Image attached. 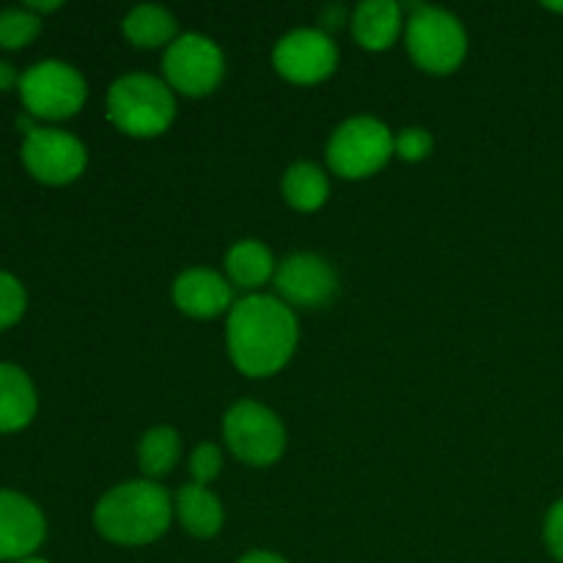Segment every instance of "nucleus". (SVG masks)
Returning <instances> with one entry per match:
<instances>
[{"label": "nucleus", "mask_w": 563, "mask_h": 563, "mask_svg": "<svg viewBox=\"0 0 563 563\" xmlns=\"http://www.w3.org/2000/svg\"><path fill=\"white\" fill-rule=\"evenodd\" d=\"M223 438L231 454L251 467H269L284 456L286 429L269 407L242 399L223 418Z\"/></svg>", "instance_id": "0eeeda50"}, {"label": "nucleus", "mask_w": 563, "mask_h": 563, "mask_svg": "<svg viewBox=\"0 0 563 563\" xmlns=\"http://www.w3.org/2000/svg\"><path fill=\"white\" fill-rule=\"evenodd\" d=\"M174 515L190 537L212 539L223 531L225 511L218 495L203 484H185L174 498Z\"/></svg>", "instance_id": "dca6fc26"}, {"label": "nucleus", "mask_w": 563, "mask_h": 563, "mask_svg": "<svg viewBox=\"0 0 563 563\" xmlns=\"http://www.w3.org/2000/svg\"><path fill=\"white\" fill-rule=\"evenodd\" d=\"M223 471V454L214 443H201L196 445V451L190 454V473L196 478V484H203L207 487L212 478L220 476Z\"/></svg>", "instance_id": "b1692460"}, {"label": "nucleus", "mask_w": 563, "mask_h": 563, "mask_svg": "<svg viewBox=\"0 0 563 563\" xmlns=\"http://www.w3.org/2000/svg\"><path fill=\"white\" fill-rule=\"evenodd\" d=\"M275 269H278V264H275L273 251L258 240H240L225 253L229 284L240 286V289L251 291V295H256L258 286L275 278Z\"/></svg>", "instance_id": "f3484780"}, {"label": "nucleus", "mask_w": 563, "mask_h": 563, "mask_svg": "<svg viewBox=\"0 0 563 563\" xmlns=\"http://www.w3.org/2000/svg\"><path fill=\"white\" fill-rule=\"evenodd\" d=\"M20 77L14 66L9 60H0V91H11V88H20Z\"/></svg>", "instance_id": "a878e982"}, {"label": "nucleus", "mask_w": 563, "mask_h": 563, "mask_svg": "<svg viewBox=\"0 0 563 563\" xmlns=\"http://www.w3.org/2000/svg\"><path fill=\"white\" fill-rule=\"evenodd\" d=\"M341 16H344V9H341V5H328L322 14V20H324L322 25L330 27V31H335V27L341 25Z\"/></svg>", "instance_id": "cd10ccee"}, {"label": "nucleus", "mask_w": 563, "mask_h": 563, "mask_svg": "<svg viewBox=\"0 0 563 563\" xmlns=\"http://www.w3.org/2000/svg\"><path fill=\"white\" fill-rule=\"evenodd\" d=\"M273 284L289 308H322L339 291V275L317 253H291L278 264Z\"/></svg>", "instance_id": "9b49d317"}, {"label": "nucleus", "mask_w": 563, "mask_h": 563, "mask_svg": "<svg viewBox=\"0 0 563 563\" xmlns=\"http://www.w3.org/2000/svg\"><path fill=\"white\" fill-rule=\"evenodd\" d=\"M27 308V291L11 273L0 269V330L14 328Z\"/></svg>", "instance_id": "4be33fe9"}, {"label": "nucleus", "mask_w": 563, "mask_h": 563, "mask_svg": "<svg viewBox=\"0 0 563 563\" xmlns=\"http://www.w3.org/2000/svg\"><path fill=\"white\" fill-rule=\"evenodd\" d=\"M121 27H124V36L130 38V44L143 49L168 47V44H174L179 38V22H176V16L157 3L135 5L124 16Z\"/></svg>", "instance_id": "a211bd4d"}, {"label": "nucleus", "mask_w": 563, "mask_h": 563, "mask_svg": "<svg viewBox=\"0 0 563 563\" xmlns=\"http://www.w3.org/2000/svg\"><path fill=\"white\" fill-rule=\"evenodd\" d=\"M236 563H289V561L278 553H269V550H251V553L242 555Z\"/></svg>", "instance_id": "bb28decb"}, {"label": "nucleus", "mask_w": 563, "mask_h": 563, "mask_svg": "<svg viewBox=\"0 0 563 563\" xmlns=\"http://www.w3.org/2000/svg\"><path fill=\"white\" fill-rule=\"evenodd\" d=\"M110 124L130 137H157L174 124L176 93L159 77L132 71L110 86L104 102Z\"/></svg>", "instance_id": "7ed1b4c3"}, {"label": "nucleus", "mask_w": 563, "mask_h": 563, "mask_svg": "<svg viewBox=\"0 0 563 563\" xmlns=\"http://www.w3.org/2000/svg\"><path fill=\"white\" fill-rule=\"evenodd\" d=\"M174 520V498L157 482H124L99 498L93 528L121 548H143L163 537Z\"/></svg>", "instance_id": "f03ea898"}, {"label": "nucleus", "mask_w": 563, "mask_h": 563, "mask_svg": "<svg viewBox=\"0 0 563 563\" xmlns=\"http://www.w3.org/2000/svg\"><path fill=\"white\" fill-rule=\"evenodd\" d=\"M176 308L192 319H214L234 306V289L229 278L209 267H190L174 280L170 289Z\"/></svg>", "instance_id": "ddd939ff"}, {"label": "nucleus", "mask_w": 563, "mask_h": 563, "mask_svg": "<svg viewBox=\"0 0 563 563\" xmlns=\"http://www.w3.org/2000/svg\"><path fill=\"white\" fill-rule=\"evenodd\" d=\"M20 99L27 115L44 121H66L86 104V77L66 60H38L20 77Z\"/></svg>", "instance_id": "423d86ee"}, {"label": "nucleus", "mask_w": 563, "mask_h": 563, "mask_svg": "<svg viewBox=\"0 0 563 563\" xmlns=\"http://www.w3.org/2000/svg\"><path fill=\"white\" fill-rule=\"evenodd\" d=\"M544 544H548L550 555L563 563V498L555 500L544 517Z\"/></svg>", "instance_id": "393cba45"}, {"label": "nucleus", "mask_w": 563, "mask_h": 563, "mask_svg": "<svg viewBox=\"0 0 563 563\" xmlns=\"http://www.w3.org/2000/svg\"><path fill=\"white\" fill-rule=\"evenodd\" d=\"M22 165L42 185L60 187L80 179L88 165V152L71 132L36 126L22 141Z\"/></svg>", "instance_id": "1a4fd4ad"}, {"label": "nucleus", "mask_w": 563, "mask_h": 563, "mask_svg": "<svg viewBox=\"0 0 563 563\" xmlns=\"http://www.w3.org/2000/svg\"><path fill=\"white\" fill-rule=\"evenodd\" d=\"M284 201L297 212H317L330 198V179L317 163H295L280 181Z\"/></svg>", "instance_id": "6ab92c4d"}, {"label": "nucleus", "mask_w": 563, "mask_h": 563, "mask_svg": "<svg viewBox=\"0 0 563 563\" xmlns=\"http://www.w3.org/2000/svg\"><path fill=\"white\" fill-rule=\"evenodd\" d=\"M20 563H49V561H44V559H38V555H33V559H25V561H20Z\"/></svg>", "instance_id": "7c9ffc66"}, {"label": "nucleus", "mask_w": 563, "mask_h": 563, "mask_svg": "<svg viewBox=\"0 0 563 563\" xmlns=\"http://www.w3.org/2000/svg\"><path fill=\"white\" fill-rule=\"evenodd\" d=\"M300 341L295 308L275 295H247L231 306L225 346L245 377H273L291 361Z\"/></svg>", "instance_id": "f257e3e1"}, {"label": "nucleus", "mask_w": 563, "mask_h": 563, "mask_svg": "<svg viewBox=\"0 0 563 563\" xmlns=\"http://www.w3.org/2000/svg\"><path fill=\"white\" fill-rule=\"evenodd\" d=\"M396 135L374 115H352L328 141V165L341 179H366L394 157Z\"/></svg>", "instance_id": "39448f33"}, {"label": "nucleus", "mask_w": 563, "mask_h": 563, "mask_svg": "<svg viewBox=\"0 0 563 563\" xmlns=\"http://www.w3.org/2000/svg\"><path fill=\"white\" fill-rule=\"evenodd\" d=\"M47 537L42 509L14 489H0V561H25L36 555Z\"/></svg>", "instance_id": "f8f14e48"}, {"label": "nucleus", "mask_w": 563, "mask_h": 563, "mask_svg": "<svg viewBox=\"0 0 563 563\" xmlns=\"http://www.w3.org/2000/svg\"><path fill=\"white\" fill-rule=\"evenodd\" d=\"M405 42L412 64L429 75H451L465 64L467 31L462 20L438 5L410 3Z\"/></svg>", "instance_id": "20e7f679"}, {"label": "nucleus", "mask_w": 563, "mask_h": 563, "mask_svg": "<svg viewBox=\"0 0 563 563\" xmlns=\"http://www.w3.org/2000/svg\"><path fill=\"white\" fill-rule=\"evenodd\" d=\"M42 31V16L27 11L25 5L0 11V47L3 49H22L33 42Z\"/></svg>", "instance_id": "412c9836"}, {"label": "nucleus", "mask_w": 563, "mask_h": 563, "mask_svg": "<svg viewBox=\"0 0 563 563\" xmlns=\"http://www.w3.org/2000/svg\"><path fill=\"white\" fill-rule=\"evenodd\" d=\"M25 9L33 11L36 16H42V14H49V11H58L60 3H58V0H53V3H38V0H27Z\"/></svg>", "instance_id": "c85d7f7f"}, {"label": "nucleus", "mask_w": 563, "mask_h": 563, "mask_svg": "<svg viewBox=\"0 0 563 563\" xmlns=\"http://www.w3.org/2000/svg\"><path fill=\"white\" fill-rule=\"evenodd\" d=\"M405 9L394 0H363L352 11V36L368 53H383L405 31Z\"/></svg>", "instance_id": "4468645a"}, {"label": "nucleus", "mask_w": 563, "mask_h": 563, "mask_svg": "<svg viewBox=\"0 0 563 563\" xmlns=\"http://www.w3.org/2000/svg\"><path fill=\"white\" fill-rule=\"evenodd\" d=\"M273 66L284 80L295 86H317L328 80L339 66V47L322 27H297L278 38L273 49Z\"/></svg>", "instance_id": "9d476101"}, {"label": "nucleus", "mask_w": 563, "mask_h": 563, "mask_svg": "<svg viewBox=\"0 0 563 563\" xmlns=\"http://www.w3.org/2000/svg\"><path fill=\"white\" fill-rule=\"evenodd\" d=\"M544 9H548V11H559V14H563V3H544Z\"/></svg>", "instance_id": "c756f323"}, {"label": "nucleus", "mask_w": 563, "mask_h": 563, "mask_svg": "<svg viewBox=\"0 0 563 563\" xmlns=\"http://www.w3.org/2000/svg\"><path fill=\"white\" fill-rule=\"evenodd\" d=\"M179 432L170 427L148 429L141 438V445H137V465H141L143 476H146L148 482H157V478L168 476L176 467V462H179Z\"/></svg>", "instance_id": "aec40b11"}, {"label": "nucleus", "mask_w": 563, "mask_h": 563, "mask_svg": "<svg viewBox=\"0 0 563 563\" xmlns=\"http://www.w3.org/2000/svg\"><path fill=\"white\" fill-rule=\"evenodd\" d=\"M36 385L25 368L0 363V432L11 434L25 429L36 418Z\"/></svg>", "instance_id": "2eb2a0df"}, {"label": "nucleus", "mask_w": 563, "mask_h": 563, "mask_svg": "<svg viewBox=\"0 0 563 563\" xmlns=\"http://www.w3.org/2000/svg\"><path fill=\"white\" fill-rule=\"evenodd\" d=\"M165 82L174 93L185 97H207L223 82L225 55L214 38L203 33H181L163 55Z\"/></svg>", "instance_id": "6e6552de"}, {"label": "nucleus", "mask_w": 563, "mask_h": 563, "mask_svg": "<svg viewBox=\"0 0 563 563\" xmlns=\"http://www.w3.org/2000/svg\"><path fill=\"white\" fill-rule=\"evenodd\" d=\"M432 132L423 130V126H405L394 141L396 157L405 159V163H421V159H427L432 154Z\"/></svg>", "instance_id": "5701e85b"}]
</instances>
